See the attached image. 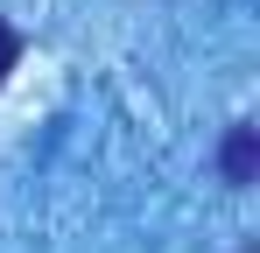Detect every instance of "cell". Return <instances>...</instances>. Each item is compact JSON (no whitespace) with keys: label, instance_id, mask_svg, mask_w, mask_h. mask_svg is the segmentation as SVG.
<instances>
[{"label":"cell","instance_id":"cell-2","mask_svg":"<svg viewBox=\"0 0 260 253\" xmlns=\"http://www.w3.org/2000/svg\"><path fill=\"white\" fill-rule=\"evenodd\" d=\"M14 56H21V36L0 21V84H7V71H14Z\"/></svg>","mask_w":260,"mask_h":253},{"label":"cell","instance_id":"cell-1","mask_svg":"<svg viewBox=\"0 0 260 253\" xmlns=\"http://www.w3.org/2000/svg\"><path fill=\"white\" fill-rule=\"evenodd\" d=\"M225 183H253V126L225 134Z\"/></svg>","mask_w":260,"mask_h":253}]
</instances>
